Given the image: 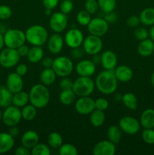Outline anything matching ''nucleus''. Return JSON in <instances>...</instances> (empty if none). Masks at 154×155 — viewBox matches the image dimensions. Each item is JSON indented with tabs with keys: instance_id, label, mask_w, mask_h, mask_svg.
<instances>
[{
	"instance_id": "obj_56",
	"label": "nucleus",
	"mask_w": 154,
	"mask_h": 155,
	"mask_svg": "<svg viewBox=\"0 0 154 155\" xmlns=\"http://www.w3.org/2000/svg\"><path fill=\"white\" fill-rule=\"evenodd\" d=\"M92 61L94 62L95 65H98V64H101V55H100L99 54H94L92 55Z\"/></svg>"
},
{
	"instance_id": "obj_16",
	"label": "nucleus",
	"mask_w": 154,
	"mask_h": 155,
	"mask_svg": "<svg viewBox=\"0 0 154 155\" xmlns=\"http://www.w3.org/2000/svg\"><path fill=\"white\" fill-rule=\"evenodd\" d=\"M75 71L79 76L82 77H91L96 71V65L91 60L82 59L77 63Z\"/></svg>"
},
{
	"instance_id": "obj_35",
	"label": "nucleus",
	"mask_w": 154,
	"mask_h": 155,
	"mask_svg": "<svg viewBox=\"0 0 154 155\" xmlns=\"http://www.w3.org/2000/svg\"><path fill=\"white\" fill-rule=\"evenodd\" d=\"M48 145L52 148H59L63 144V137L60 133L57 132H52L48 136Z\"/></svg>"
},
{
	"instance_id": "obj_23",
	"label": "nucleus",
	"mask_w": 154,
	"mask_h": 155,
	"mask_svg": "<svg viewBox=\"0 0 154 155\" xmlns=\"http://www.w3.org/2000/svg\"><path fill=\"white\" fill-rule=\"evenodd\" d=\"M140 124L144 129H154V110L146 109L142 112L140 118Z\"/></svg>"
},
{
	"instance_id": "obj_62",
	"label": "nucleus",
	"mask_w": 154,
	"mask_h": 155,
	"mask_svg": "<svg viewBox=\"0 0 154 155\" xmlns=\"http://www.w3.org/2000/svg\"><path fill=\"white\" fill-rule=\"evenodd\" d=\"M2 113L1 110H0V122L2 121Z\"/></svg>"
},
{
	"instance_id": "obj_48",
	"label": "nucleus",
	"mask_w": 154,
	"mask_h": 155,
	"mask_svg": "<svg viewBox=\"0 0 154 155\" xmlns=\"http://www.w3.org/2000/svg\"><path fill=\"white\" fill-rule=\"evenodd\" d=\"M104 20L107 21L108 24H113V23H116V21L118 19L117 14L113 11V12H107V13H104Z\"/></svg>"
},
{
	"instance_id": "obj_1",
	"label": "nucleus",
	"mask_w": 154,
	"mask_h": 155,
	"mask_svg": "<svg viewBox=\"0 0 154 155\" xmlns=\"http://www.w3.org/2000/svg\"><path fill=\"white\" fill-rule=\"evenodd\" d=\"M118 80L114 74V70H105L101 71L95 79V86L101 93L111 95L118 87Z\"/></svg>"
},
{
	"instance_id": "obj_57",
	"label": "nucleus",
	"mask_w": 154,
	"mask_h": 155,
	"mask_svg": "<svg viewBox=\"0 0 154 155\" xmlns=\"http://www.w3.org/2000/svg\"><path fill=\"white\" fill-rule=\"evenodd\" d=\"M149 36L150 39L154 42V24L151 26V28L149 30Z\"/></svg>"
},
{
	"instance_id": "obj_60",
	"label": "nucleus",
	"mask_w": 154,
	"mask_h": 155,
	"mask_svg": "<svg viewBox=\"0 0 154 155\" xmlns=\"http://www.w3.org/2000/svg\"><path fill=\"white\" fill-rule=\"evenodd\" d=\"M45 15H46V16H51V15H52V10H51V9L45 8Z\"/></svg>"
},
{
	"instance_id": "obj_34",
	"label": "nucleus",
	"mask_w": 154,
	"mask_h": 155,
	"mask_svg": "<svg viewBox=\"0 0 154 155\" xmlns=\"http://www.w3.org/2000/svg\"><path fill=\"white\" fill-rule=\"evenodd\" d=\"M76 98V95L73 92L72 89L62 90L59 95V100L63 105H69L74 102Z\"/></svg>"
},
{
	"instance_id": "obj_37",
	"label": "nucleus",
	"mask_w": 154,
	"mask_h": 155,
	"mask_svg": "<svg viewBox=\"0 0 154 155\" xmlns=\"http://www.w3.org/2000/svg\"><path fill=\"white\" fill-rule=\"evenodd\" d=\"M32 155H50L51 149L44 143H38L31 149Z\"/></svg>"
},
{
	"instance_id": "obj_55",
	"label": "nucleus",
	"mask_w": 154,
	"mask_h": 155,
	"mask_svg": "<svg viewBox=\"0 0 154 155\" xmlns=\"http://www.w3.org/2000/svg\"><path fill=\"white\" fill-rule=\"evenodd\" d=\"M8 133L12 136V137L15 138L19 135L20 133V130L17 126H14V127H11L10 129H9L8 132Z\"/></svg>"
},
{
	"instance_id": "obj_28",
	"label": "nucleus",
	"mask_w": 154,
	"mask_h": 155,
	"mask_svg": "<svg viewBox=\"0 0 154 155\" xmlns=\"http://www.w3.org/2000/svg\"><path fill=\"white\" fill-rule=\"evenodd\" d=\"M55 72L51 68H44L43 71L40 74V81L45 86H51L56 80Z\"/></svg>"
},
{
	"instance_id": "obj_32",
	"label": "nucleus",
	"mask_w": 154,
	"mask_h": 155,
	"mask_svg": "<svg viewBox=\"0 0 154 155\" xmlns=\"http://www.w3.org/2000/svg\"><path fill=\"white\" fill-rule=\"evenodd\" d=\"M107 136L109 141L116 145L122 139V130L117 126H110L107 131Z\"/></svg>"
},
{
	"instance_id": "obj_20",
	"label": "nucleus",
	"mask_w": 154,
	"mask_h": 155,
	"mask_svg": "<svg viewBox=\"0 0 154 155\" xmlns=\"http://www.w3.org/2000/svg\"><path fill=\"white\" fill-rule=\"evenodd\" d=\"M114 74L118 81L121 83H128L133 77V71L126 65L116 66L114 69Z\"/></svg>"
},
{
	"instance_id": "obj_3",
	"label": "nucleus",
	"mask_w": 154,
	"mask_h": 155,
	"mask_svg": "<svg viewBox=\"0 0 154 155\" xmlns=\"http://www.w3.org/2000/svg\"><path fill=\"white\" fill-rule=\"evenodd\" d=\"M26 40L32 45L42 46L48 39V32L45 27L39 24L30 26L25 32Z\"/></svg>"
},
{
	"instance_id": "obj_27",
	"label": "nucleus",
	"mask_w": 154,
	"mask_h": 155,
	"mask_svg": "<svg viewBox=\"0 0 154 155\" xmlns=\"http://www.w3.org/2000/svg\"><path fill=\"white\" fill-rule=\"evenodd\" d=\"M89 115H90L89 120L94 127L98 128V127H101L105 122L106 115L103 110L95 109Z\"/></svg>"
},
{
	"instance_id": "obj_8",
	"label": "nucleus",
	"mask_w": 154,
	"mask_h": 155,
	"mask_svg": "<svg viewBox=\"0 0 154 155\" xmlns=\"http://www.w3.org/2000/svg\"><path fill=\"white\" fill-rule=\"evenodd\" d=\"M20 58L17 49L6 47L0 52V65L5 68H11L18 64Z\"/></svg>"
},
{
	"instance_id": "obj_7",
	"label": "nucleus",
	"mask_w": 154,
	"mask_h": 155,
	"mask_svg": "<svg viewBox=\"0 0 154 155\" xmlns=\"http://www.w3.org/2000/svg\"><path fill=\"white\" fill-rule=\"evenodd\" d=\"M21 120H22V115H21V110L19 107L11 104L5 108L2 118V120L5 125L8 127L17 126L21 122Z\"/></svg>"
},
{
	"instance_id": "obj_30",
	"label": "nucleus",
	"mask_w": 154,
	"mask_h": 155,
	"mask_svg": "<svg viewBox=\"0 0 154 155\" xmlns=\"http://www.w3.org/2000/svg\"><path fill=\"white\" fill-rule=\"evenodd\" d=\"M140 23L145 26H152L154 24V8H146L143 9L139 16Z\"/></svg>"
},
{
	"instance_id": "obj_2",
	"label": "nucleus",
	"mask_w": 154,
	"mask_h": 155,
	"mask_svg": "<svg viewBox=\"0 0 154 155\" xmlns=\"http://www.w3.org/2000/svg\"><path fill=\"white\" fill-rule=\"evenodd\" d=\"M30 104L36 108H44L50 101V92L46 86L42 83L36 84L32 86L29 92Z\"/></svg>"
},
{
	"instance_id": "obj_33",
	"label": "nucleus",
	"mask_w": 154,
	"mask_h": 155,
	"mask_svg": "<svg viewBox=\"0 0 154 155\" xmlns=\"http://www.w3.org/2000/svg\"><path fill=\"white\" fill-rule=\"evenodd\" d=\"M37 114V108L32 104H27L21 109L22 119L26 121H32L36 118Z\"/></svg>"
},
{
	"instance_id": "obj_4",
	"label": "nucleus",
	"mask_w": 154,
	"mask_h": 155,
	"mask_svg": "<svg viewBox=\"0 0 154 155\" xmlns=\"http://www.w3.org/2000/svg\"><path fill=\"white\" fill-rule=\"evenodd\" d=\"M95 83L91 77L79 76L73 81L72 90L77 97L89 96L94 92Z\"/></svg>"
},
{
	"instance_id": "obj_58",
	"label": "nucleus",
	"mask_w": 154,
	"mask_h": 155,
	"mask_svg": "<svg viewBox=\"0 0 154 155\" xmlns=\"http://www.w3.org/2000/svg\"><path fill=\"white\" fill-rule=\"evenodd\" d=\"M5 45V41H4V34L0 33V51L3 48Z\"/></svg>"
},
{
	"instance_id": "obj_24",
	"label": "nucleus",
	"mask_w": 154,
	"mask_h": 155,
	"mask_svg": "<svg viewBox=\"0 0 154 155\" xmlns=\"http://www.w3.org/2000/svg\"><path fill=\"white\" fill-rule=\"evenodd\" d=\"M154 51V42L150 39L140 41L137 45V52L142 57H148Z\"/></svg>"
},
{
	"instance_id": "obj_12",
	"label": "nucleus",
	"mask_w": 154,
	"mask_h": 155,
	"mask_svg": "<svg viewBox=\"0 0 154 155\" xmlns=\"http://www.w3.org/2000/svg\"><path fill=\"white\" fill-rule=\"evenodd\" d=\"M119 127L122 132L128 135H135L138 133L140 128V121L135 117L131 116H125L119 121Z\"/></svg>"
},
{
	"instance_id": "obj_53",
	"label": "nucleus",
	"mask_w": 154,
	"mask_h": 155,
	"mask_svg": "<svg viewBox=\"0 0 154 155\" xmlns=\"http://www.w3.org/2000/svg\"><path fill=\"white\" fill-rule=\"evenodd\" d=\"M42 66L44 68H51L53 65V62H54V59L51 57H45L42 58Z\"/></svg>"
},
{
	"instance_id": "obj_43",
	"label": "nucleus",
	"mask_w": 154,
	"mask_h": 155,
	"mask_svg": "<svg viewBox=\"0 0 154 155\" xmlns=\"http://www.w3.org/2000/svg\"><path fill=\"white\" fill-rule=\"evenodd\" d=\"M60 9L62 13L68 15L73 9V2L71 0H63L60 4Z\"/></svg>"
},
{
	"instance_id": "obj_5",
	"label": "nucleus",
	"mask_w": 154,
	"mask_h": 155,
	"mask_svg": "<svg viewBox=\"0 0 154 155\" xmlns=\"http://www.w3.org/2000/svg\"><path fill=\"white\" fill-rule=\"evenodd\" d=\"M4 41L6 47L17 49L27 42L25 32L19 29H8L4 33Z\"/></svg>"
},
{
	"instance_id": "obj_44",
	"label": "nucleus",
	"mask_w": 154,
	"mask_h": 155,
	"mask_svg": "<svg viewBox=\"0 0 154 155\" xmlns=\"http://www.w3.org/2000/svg\"><path fill=\"white\" fill-rule=\"evenodd\" d=\"M12 10L9 6L5 5H0V20H8L11 17Z\"/></svg>"
},
{
	"instance_id": "obj_46",
	"label": "nucleus",
	"mask_w": 154,
	"mask_h": 155,
	"mask_svg": "<svg viewBox=\"0 0 154 155\" xmlns=\"http://www.w3.org/2000/svg\"><path fill=\"white\" fill-rule=\"evenodd\" d=\"M72 85H73V81L68 77H62L60 83H59V86L61 89V90L72 89Z\"/></svg>"
},
{
	"instance_id": "obj_54",
	"label": "nucleus",
	"mask_w": 154,
	"mask_h": 155,
	"mask_svg": "<svg viewBox=\"0 0 154 155\" xmlns=\"http://www.w3.org/2000/svg\"><path fill=\"white\" fill-rule=\"evenodd\" d=\"M29 49H30V48H29L27 45L24 44V45L18 47V48H17V51H18V54H19V55L21 56V57H25V56H27V54H28Z\"/></svg>"
},
{
	"instance_id": "obj_11",
	"label": "nucleus",
	"mask_w": 154,
	"mask_h": 155,
	"mask_svg": "<svg viewBox=\"0 0 154 155\" xmlns=\"http://www.w3.org/2000/svg\"><path fill=\"white\" fill-rule=\"evenodd\" d=\"M87 27L91 35L102 37L108 31L109 24L104 18H95L91 20Z\"/></svg>"
},
{
	"instance_id": "obj_17",
	"label": "nucleus",
	"mask_w": 154,
	"mask_h": 155,
	"mask_svg": "<svg viewBox=\"0 0 154 155\" xmlns=\"http://www.w3.org/2000/svg\"><path fill=\"white\" fill-rule=\"evenodd\" d=\"M5 86L13 94L23 90L24 80H23L22 77L17 74L16 72L11 73L8 75Z\"/></svg>"
},
{
	"instance_id": "obj_10",
	"label": "nucleus",
	"mask_w": 154,
	"mask_h": 155,
	"mask_svg": "<svg viewBox=\"0 0 154 155\" xmlns=\"http://www.w3.org/2000/svg\"><path fill=\"white\" fill-rule=\"evenodd\" d=\"M68 24L66 15L60 12L52 13L49 18V27L54 33H60L64 31Z\"/></svg>"
},
{
	"instance_id": "obj_36",
	"label": "nucleus",
	"mask_w": 154,
	"mask_h": 155,
	"mask_svg": "<svg viewBox=\"0 0 154 155\" xmlns=\"http://www.w3.org/2000/svg\"><path fill=\"white\" fill-rule=\"evenodd\" d=\"M99 8L104 13L113 12L116 6V0H98Z\"/></svg>"
},
{
	"instance_id": "obj_51",
	"label": "nucleus",
	"mask_w": 154,
	"mask_h": 155,
	"mask_svg": "<svg viewBox=\"0 0 154 155\" xmlns=\"http://www.w3.org/2000/svg\"><path fill=\"white\" fill-rule=\"evenodd\" d=\"M27 71H28V67L25 64H20L17 66L16 68V71L15 72L18 74H19L21 77H24L26 74H27Z\"/></svg>"
},
{
	"instance_id": "obj_25",
	"label": "nucleus",
	"mask_w": 154,
	"mask_h": 155,
	"mask_svg": "<svg viewBox=\"0 0 154 155\" xmlns=\"http://www.w3.org/2000/svg\"><path fill=\"white\" fill-rule=\"evenodd\" d=\"M27 60L33 64L40 62L44 58V50L42 46L33 45L29 49V52L27 55Z\"/></svg>"
},
{
	"instance_id": "obj_38",
	"label": "nucleus",
	"mask_w": 154,
	"mask_h": 155,
	"mask_svg": "<svg viewBox=\"0 0 154 155\" xmlns=\"http://www.w3.org/2000/svg\"><path fill=\"white\" fill-rule=\"evenodd\" d=\"M58 152L60 155H77L78 150L73 145L69 143H63L58 148Z\"/></svg>"
},
{
	"instance_id": "obj_9",
	"label": "nucleus",
	"mask_w": 154,
	"mask_h": 155,
	"mask_svg": "<svg viewBox=\"0 0 154 155\" xmlns=\"http://www.w3.org/2000/svg\"><path fill=\"white\" fill-rule=\"evenodd\" d=\"M83 50L89 55L99 54L103 48V42L101 37L89 34L82 42Z\"/></svg>"
},
{
	"instance_id": "obj_19",
	"label": "nucleus",
	"mask_w": 154,
	"mask_h": 155,
	"mask_svg": "<svg viewBox=\"0 0 154 155\" xmlns=\"http://www.w3.org/2000/svg\"><path fill=\"white\" fill-rule=\"evenodd\" d=\"M117 61V56L111 50H106L101 54V64L105 70H114Z\"/></svg>"
},
{
	"instance_id": "obj_22",
	"label": "nucleus",
	"mask_w": 154,
	"mask_h": 155,
	"mask_svg": "<svg viewBox=\"0 0 154 155\" xmlns=\"http://www.w3.org/2000/svg\"><path fill=\"white\" fill-rule=\"evenodd\" d=\"M14 138L8 133H0V154L10 151L14 146Z\"/></svg>"
},
{
	"instance_id": "obj_39",
	"label": "nucleus",
	"mask_w": 154,
	"mask_h": 155,
	"mask_svg": "<svg viewBox=\"0 0 154 155\" xmlns=\"http://www.w3.org/2000/svg\"><path fill=\"white\" fill-rule=\"evenodd\" d=\"M91 20V15L85 10L80 11L76 15L77 22L82 26H88Z\"/></svg>"
},
{
	"instance_id": "obj_18",
	"label": "nucleus",
	"mask_w": 154,
	"mask_h": 155,
	"mask_svg": "<svg viewBox=\"0 0 154 155\" xmlns=\"http://www.w3.org/2000/svg\"><path fill=\"white\" fill-rule=\"evenodd\" d=\"M48 51L53 54H57L62 51L64 45V39L60 33H54L48 37L47 41Z\"/></svg>"
},
{
	"instance_id": "obj_29",
	"label": "nucleus",
	"mask_w": 154,
	"mask_h": 155,
	"mask_svg": "<svg viewBox=\"0 0 154 155\" xmlns=\"http://www.w3.org/2000/svg\"><path fill=\"white\" fill-rule=\"evenodd\" d=\"M29 101H30L29 93H27V92L21 90L13 95L12 104L19 107V108H21V107L22 108L24 106L27 105Z\"/></svg>"
},
{
	"instance_id": "obj_50",
	"label": "nucleus",
	"mask_w": 154,
	"mask_h": 155,
	"mask_svg": "<svg viewBox=\"0 0 154 155\" xmlns=\"http://www.w3.org/2000/svg\"><path fill=\"white\" fill-rule=\"evenodd\" d=\"M85 51L83 50V48H80V47L78 48H72V51H71V56L72 57V58L74 59H80L84 56Z\"/></svg>"
},
{
	"instance_id": "obj_42",
	"label": "nucleus",
	"mask_w": 154,
	"mask_h": 155,
	"mask_svg": "<svg viewBox=\"0 0 154 155\" xmlns=\"http://www.w3.org/2000/svg\"><path fill=\"white\" fill-rule=\"evenodd\" d=\"M134 37L137 40L142 41L149 37V31L144 27H137L134 30Z\"/></svg>"
},
{
	"instance_id": "obj_49",
	"label": "nucleus",
	"mask_w": 154,
	"mask_h": 155,
	"mask_svg": "<svg viewBox=\"0 0 154 155\" xmlns=\"http://www.w3.org/2000/svg\"><path fill=\"white\" fill-rule=\"evenodd\" d=\"M59 0H42V4L45 8L53 10L58 5Z\"/></svg>"
},
{
	"instance_id": "obj_6",
	"label": "nucleus",
	"mask_w": 154,
	"mask_h": 155,
	"mask_svg": "<svg viewBox=\"0 0 154 155\" xmlns=\"http://www.w3.org/2000/svg\"><path fill=\"white\" fill-rule=\"evenodd\" d=\"M73 63L71 58L66 56H59L54 59L52 69L56 75L60 77H69L73 71Z\"/></svg>"
},
{
	"instance_id": "obj_31",
	"label": "nucleus",
	"mask_w": 154,
	"mask_h": 155,
	"mask_svg": "<svg viewBox=\"0 0 154 155\" xmlns=\"http://www.w3.org/2000/svg\"><path fill=\"white\" fill-rule=\"evenodd\" d=\"M122 102L127 108L131 110H135L138 105L137 97L134 93H131V92H127L122 95Z\"/></svg>"
},
{
	"instance_id": "obj_61",
	"label": "nucleus",
	"mask_w": 154,
	"mask_h": 155,
	"mask_svg": "<svg viewBox=\"0 0 154 155\" xmlns=\"http://www.w3.org/2000/svg\"><path fill=\"white\" fill-rule=\"evenodd\" d=\"M150 82H151V84H152V86L154 87V71L152 73V74H151Z\"/></svg>"
},
{
	"instance_id": "obj_13",
	"label": "nucleus",
	"mask_w": 154,
	"mask_h": 155,
	"mask_svg": "<svg viewBox=\"0 0 154 155\" xmlns=\"http://www.w3.org/2000/svg\"><path fill=\"white\" fill-rule=\"evenodd\" d=\"M75 109L80 115H89L95 109V100L90 96L79 97L75 103Z\"/></svg>"
},
{
	"instance_id": "obj_41",
	"label": "nucleus",
	"mask_w": 154,
	"mask_h": 155,
	"mask_svg": "<svg viewBox=\"0 0 154 155\" xmlns=\"http://www.w3.org/2000/svg\"><path fill=\"white\" fill-rule=\"evenodd\" d=\"M99 8L98 0H86L85 2V10L87 11L90 15H94Z\"/></svg>"
},
{
	"instance_id": "obj_52",
	"label": "nucleus",
	"mask_w": 154,
	"mask_h": 155,
	"mask_svg": "<svg viewBox=\"0 0 154 155\" xmlns=\"http://www.w3.org/2000/svg\"><path fill=\"white\" fill-rule=\"evenodd\" d=\"M14 154L16 155H30L31 154V151L27 147L22 145V146H20L18 148H16Z\"/></svg>"
},
{
	"instance_id": "obj_40",
	"label": "nucleus",
	"mask_w": 154,
	"mask_h": 155,
	"mask_svg": "<svg viewBox=\"0 0 154 155\" xmlns=\"http://www.w3.org/2000/svg\"><path fill=\"white\" fill-rule=\"evenodd\" d=\"M142 139L148 145L154 144V130L153 129H144L142 132Z\"/></svg>"
},
{
	"instance_id": "obj_14",
	"label": "nucleus",
	"mask_w": 154,
	"mask_h": 155,
	"mask_svg": "<svg viewBox=\"0 0 154 155\" xmlns=\"http://www.w3.org/2000/svg\"><path fill=\"white\" fill-rule=\"evenodd\" d=\"M84 39L82 32L79 29L71 28L65 34L64 42L68 47L74 48L81 46Z\"/></svg>"
},
{
	"instance_id": "obj_15",
	"label": "nucleus",
	"mask_w": 154,
	"mask_h": 155,
	"mask_svg": "<svg viewBox=\"0 0 154 155\" xmlns=\"http://www.w3.org/2000/svg\"><path fill=\"white\" fill-rule=\"evenodd\" d=\"M116 145L109 140L98 142L92 149L94 155H114L116 154Z\"/></svg>"
},
{
	"instance_id": "obj_47",
	"label": "nucleus",
	"mask_w": 154,
	"mask_h": 155,
	"mask_svg": "<svg viewBox=\"0 0 154 155\" xmlns=\"http://www.w3.org/2000/svg\"><path fill=\"white\" fill-rule=\"evenodd\" d=\"M126 23L128 27L135 28V27H137V26L140 24V18L137 17V15H131V16L128 17Z\"/></svg>"
},
{
	"instance_id": "obj_45",
	"label": "nucleus",
	"mask_w": 154,
	"mask_h": 155,
	"mask_svg": "<svg viewBox=\"0 0 154 155\" xmlns=\"http://www.w3.org/2000/svg\"><path fill=\"white\" fill-rule=\"evenodd\" d=\"M95 109L104 111L109 107V101L105 98H98L95 100Z\"/></svg>"
},
{
	"instance_id": "obj_59",
	"label": "nucleus",
	"mask_w": 154,
	"mask_h": 155,
	"mask_svg": "<svg viewBox=\"0 0 154 155\" xmlns=\"http://www.w3.org/2000/svg\"><path fill=\"white\" fill-rule=\"evenodd\" d=\"M6 30H6L5 26L3 24H0V33H2L4 34V33L6 32Z\"/></svg>"
},
{
	"instance_id": "obj_21",
	"label": "nucleus",
	"mask_w": 154,
	"mask_h": 155,
	"mask_svg": "<svg viewBox=\"0 0 154 155\" xmlns=\"http://www.w3.org/2000/svg\"><path fill=\"white\" fill-rule=\"evenodd\" d=\"M21 142L22 145L31 150L39 142V134L34 130H27L21 136Z\"/></svg>"
},
{
	"instance_id": "obj_26",
	"label": "nucleus",
	"mask_w": 154,
	"mask_h": 155,
	"mask_svg": "<svg viewBox=\"0 0 154 155\" xmlns=\"http://www.w3.org/2000/svg\"><path fill=\"white\" fill-rule=\"evenodd\" d=\"M14 94L6 87V86H0V107L5 108L12 104Z\"/></svg>"
}]
</instances>
